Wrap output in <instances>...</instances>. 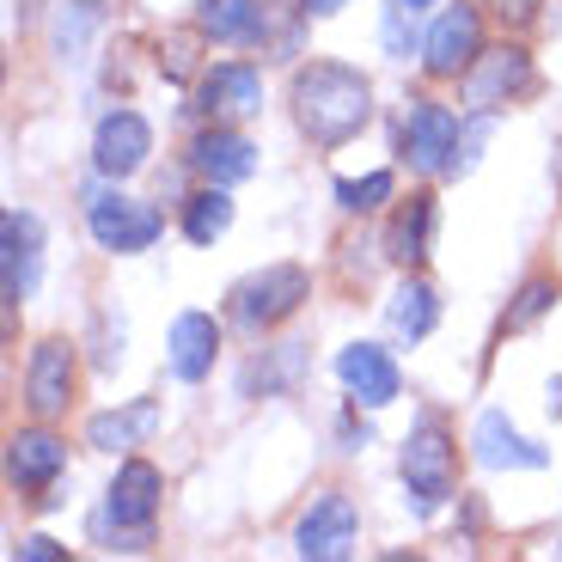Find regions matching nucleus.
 <instances>
[{"label": "nucleus", "instance_id": "obj_26", "mask_svg": "<svg viewBox=\"0 0 562 562\" xmlns=\"http://www.w3.org/2000/svg\"><path fill=\"white\" fill-rule=\"evenodd\" d=\"M550 306H557V281H526L520 300H514V312H507V330H526V324H538Z\"/></svg>", "mask_w": 562, "mask_h": 562}, {"label": "nucleus", "instance_id": "obj_6", "mask_svg": "<svg viewBox=\"0 0 562 562\" xmlns=\"http://www.w3.org/2000/svg\"><path fill=\"white\" fill-rule=\"evenodd\" d=\"M86 226H92V239H99L104 251L128 257V251H147V245L166 233V214L135 202V196H92L86 202Z\"/></svg>", "mask_w": 562, "mask_h": 562}, {"label": "nucleus", "instance_id": "obj_9", "mask_svg": "<svg viewBox=\"0 0 562 562\" xmlns=\"http://www.w3.org/2000/svg\"><path fill=\"white\" fill-rule=\"evenodd\" d=\"M477 56H483L477 7H447V13L435 19V31H428V56H422V68L435 74V80H459Z\"/></svg>", "mask_w": 562, "mask_h": 562}, {"label": "nucleus", "instance_id": "obj_16", "mask_svg": "<svg viewBox=\"0 0 562 562\" xmlns=\"http://www.w3.org/2000/svg\"><path fill=\"white\" fill-rule=\"evenodd\" d=\"M471 447H477V464H490V471H538V464H544V447H532L502 409H483L477 416Z\"/></svg>", "mask_w": 562, "mask_h": 562}, {"label": "nucleus", "instance_id": "obj_21", "mask_svg": "<svg viewBox=\"0 0 562 562\" xmlns=\"http://www.w3.org/2000/svg\"><path fill=\"white\" fill-rule=\"evenodd\" d=\"M196 31L209 43H251L263 31L257 0H196Z\"/></svg>", "mask_w": 562, "mask_h": 562}, {"label": "nucleus", "instance_id": "obj_4", "mask_svg": "<svg viewBox=\"0 0 562 562\" xmlns=\"http://www.w3.org/2000/svg\"><path fill=\"white\" fill-rule=\"evenodd\" d=\"M397 147H404V159L422 171V178H447V171H459V116H452L447 104L416 99L409 116H404Z\"/></svg>", "mask_w": 562, "mask_h": 562}, {"label": "nucleus", "instance_id": "obj_5", "mask_svg": "<svg viewBox=\"0 0 562 562\" xmlns=\"http://www.w3.org/2000/svg\"><path fill=\"white\" fill-rule=\"evenodd\" d=\"M520 92H532V56L520 43H502V49H483L471 68H464V104L471 111H502Z\"/></svg>", "mask_w": 562, "mask_h": 562}, {"label": "nucleus", "instance_id": "obj_18", "mask_svg": "<svg viewBox=\"0 0 562 562\" xmlns=\"http://www.w3.org/2000/svg\"><path fill=\"white\" fill-rule=\"evenodd\" d=\"M190 166L209 183H245L257 171V147L245 135H233V128H209V135H196V147H190Z\"/></svg>", "mask_w": 562, "mask_h": 562}, {"label": "nucleus", "instance_id": "obj_23", "mask_svg": "<svg viewBox=\"0 0 562 562\" xmlns=\"http://www.w3.org/2000/svg\"><path fill=\"white\" fill-rule=\"evenodd\" d=\"M233 226V202H226V183H209L183 202V239L190 245H214Z\"/></svg>", "mask_w": 562, "mask_h": 562}, {"label": "nucleus", "instance_id": "obj_22", "mask_svg": "<svg viewBox=\"0 0 562 562\" xmlns=\"http://www.w3.org/2000/svg\"><path fill=\"white\" fill-rule=\"evenodd\" d=\"M435 318H440L435 288H428L422 276H404V288L392 294V330H397V337H409V342H422L428 330H435Z\"/></svg>", "mask_w": 562, "mask_h": 562}, {"label": "nucleus", "instance_id": "obj_25", "mask_svg": "<svg viewBox=\"0 0 562 562\" xmlns=\"http://www.w3.org/2000/svg\"><path fill=\"white\" fill-rule=\"evenodd\" d=\"M385 196H392V171H367V178H342L337 183V202L349 214H373Z\"/></svg>", "mask_w": 562, "mask_h": 562}, {"label": "nucleus", "instance_id": "obj_28", "mask_svg": "<svg viewBox=\"0 0 562 562\" xmlns=\"http://www.w3.org/2000/svg\"><path fill=\"white\" fill-rule=\"evenodd\" d=\"M483 7H495L502 19H514V25H526V19H532L538 7H544V0H483Z\"/></svg>", "mask_w": 562, "mask_h": 562}, {"label": "nucleus", "instance_id": "obj_11", "mask_svg": "<svg viewBox=\"0 0 562 562\" xmlns=\"http://www.w3.org/2000/svg\"><path fill=\"white\" fill-rule=\"evenodd\" d=\"M294 550L306 562H342L355 550V502L349 495H324V502H312V514L300 520L294 532Z\"/></svg>", "mask_w": 562, "mask_h": 562}, {"label": "nucleus", "instance_id": "obj_1", "mask_svg": "<svg viewBox=\"0 0 562 562\" xmlns=\"http://www.w3.org/2000/svg\"><path fill=\"white\" fill-rule=\"evenodd\" d=\"M288 104H294V123L312 147H342L373 116V86L342 61H306L288 86Z\"/></svg>", "mask_w": 562, "mask_h": 562}, {"label": "nucleus", "instance_id": "obj_31", "mask_svg": "<svg viewBox=\"0 0 562 562\" xmlns=\"http://www.w3.org/2000/svg\"><path fill=\"white\" fill-rule=\"evenodd\" d=\"M416 7H435V0H404V13H416Z\"/></svg>", "mask_w": 562, "mask_h": 562}, {"label": "nucleus", "instance_id": "obj_15", "mask_svg": "<svg viewBox=\"0 0 562 562\" xmlns=\"http://www.w3.org/2000/svg\"><path fill=\"white\" fill-rule=\"evenodd\" d=\"M263 104V74L251 61H221L214 74H202V92H196V111L209 116H251Z\"/></svg>", "mask_w": 562, "mask_h": 562}, {"label": "nucleus", "instance_id": "obj_3", "mask_svg": "<svg viewBox=\"0 0 562 562\" xmlns=\"http://www.w3.org/2000/svg\"><path fill=\"white\" fill-rule=\"evenodd\" d=\"M404 483H409V502H416V514H428V507H440L452 495V483H459V459H452V440L447 428H440L435 416L422 422L416 435L404 440Z\"/></svg>", "mask_w": 562, "mask_h": 562}, {"label": "nucleus", "instance_id": "obj_7", "mask_svg": "<svg viewBox=\"0 0 562 562\" xmlns=\"http://www.w3.org/2000/svg\"><path fill=\"white\" fill-rule=\"evenodd\" d=\"M159 507V471L147 459H128L111 483V502H104V526L128 532V550H147V526H154Z\"/></svg>", "mask_w": 562, "mask_h": 562}, {"label": "nucleus", "instance_id": "obj_2", "mask_svg": "<svg viewBox=\"0 0 562 562\" xmlns=\"http://www.w3.org/2000/svg\"><path fill=\"white\" fill-rule=\"evenodd\" d=\"M306 294H312V276L300 263H269V269H257V276H245L239 288H233V318H239L245 330H269V324L294 318Z\"/></svg>", "mask_w": 562, "mask_h": 562}, {"label": "nucleus", "instance_id": "obj_19", "mask_svg": "<svg viewBox=\"0 0 562 562\" xmlns=\"http://www.w3.org/2000/svg\"><path fill=\"white\" fill-rule=\"evenodd\" d=\"M428 233H435V196H409L404 209L392 214V226H385V257L416 269L422 257H428Z\"/></svg>", "mask_w": 562, "mask_h": 562}, {"label": "nucleus", "instance_id": "obj_27", "mask_svg": "<svg viewBox=\"0 0 562 562\" xmlns=\"http://www.w3.org/2000/svg\"><path fill=\"white\" fill-rule=\"evenodd\" d=\"M202 37V31H196ZM196 37H171L166 49H159V68L171 74V80H183V74H190V49H196Z\"/></svg>", "mask_w": 562, "mask_h": 562}, {"label": "nucleus", "instance_id": "obj_17", "mask_svg": "<svg viewBox=\"0 0 562 562\" xmlns=\"http://www.w3.org/2000/svg\"><path fill=\"white\" fill-rule=\"evenodd\" d=\"M214 349H221V324H214L209 312H178V324H171V373H178L183 385L209 380Z\"/></svg>", "mask_w": 562, "mask_h": 562}, {"label": "nucleus", "instance_id": "obj_13", "mask_svg": "<svg viewBox=\"0 0 562 562\" xmlns=\"http://www.w3.org/2000/svg\"><path fill=\"white\" fill-rule=\"evenodd\" d=\"M337 380L349 385L355 404L380 409V404H392V397H397V361L385 349H373V342H355V349L337 355Z\"/></svg>", "mask_w": 562, "mask_h": 562}, {"label": "nucleus", "instance_id": "obj_8", "mask_svg": "<svg viewBox=\"0 0 562 562\" xmlns=\"http://www.w3.org/2000/svg\"><path fill=\"white\" fill-rule=\"evenodd\" d=\"M37 257H43L37 214L7 209L0 214V294H7V306H19V300L37 288Z\"/></svg>", "mask_w": 562, "mask_h": 562}, {"label": "nucleus", "instance_id": "obj_10", "mask_svg": "<svg viewBox=\"0 0 562 562\" xmlns=\"http://www.w3.org/2000/svg\"><path fill=\"white\" fill-rule=\"evenodd\" d=\"M68 397H74V342H61V337H49V342H37L31 349V367H25V404H31V416H61L68 409Z\"/></svg>", "mask_w": 562, "mask_h": 562}, {"label": "nucleus", "instance_id": "obj_29", "mask_svg": "<svg viewBox=\"0 0 562 562\" xmlns=\"http://www.w3.org/2000/svg\"><path fill=\"white\" fill-rule=\"evenodd\" d=\"M68 550L49 544V538H31V544H19V562H61Z\"/></svg>", "mask_w": 562, "mask_h": 562}, {"label": "nucleus", "instance_id": "obj_12", "mask_svg": "<svg viewBox=\"0 0 562 562\" xmlns=\"http://www.w3.org/2000/svg\"><path fill=\"white\" fill-rule=\"evenodd\" d=\"M147 154H154V128H147V116H135V111H111L99 123V135H92V166H99L104 178L140 171Z\"/></svg>", "mask_w": 562, "mask_h": 562}, {"label": "nucleus", "instance_id": "obj_24", "mask_svg": "<svg viewBox=\"0 0 562 562\" xmlns=\"http://www.w3.org/2000/svg\"><path fill=\"white\" fill-rule=\"evenodd\" d=\"M92 25H99V7H92V0H68V7H61V19H56V49L68 61H80Z\"/></svg>", "mask_w": 562, "mask_h": 562}, {"label": "nucleus", "instance_id": "obj_14", "mask_svg": "<svg viewBox=\"0 0 562 562\" xmlns=\"http://www.w3.org/2000/svg\"><path fill=\"white\" fill-rule=\"evenodd\" d=\"M68 464V440H56L49 428H31V435L7 440V477L13 490H49Z\"/></svg>", "mask_w": 562, "mask_h": 562}, {"label": "nucleus", "instance_id": "obj_20", "mask_svg": "<svg viewBox=\"0 0 562 562\" xmlns=\"http://www.w3.org/2000/svg\"><path fill=\"white\" fill-rule=\"evenodd\" d=\"M154 428H159V409H154V397H140V404H128V409H111V416L86 422V447L123 452V447H140Z\"/></svg>", "mask_w": 562, "mask_h": 562}, {"label": "nucleus", "instance_id": "obj_30", "mask_svg": "<svg viewBox=\"0 0 562 562\" xmlns=\"http://www.w3.org/2000/svg\"><path fill=\"white\" fill-rule=\"evenodd\" d=\"M300 7H306V19H330V13H342L349 0H300Z\"/></svg>", "mask_w": 562, "mask_h": 562}]
</instances>
